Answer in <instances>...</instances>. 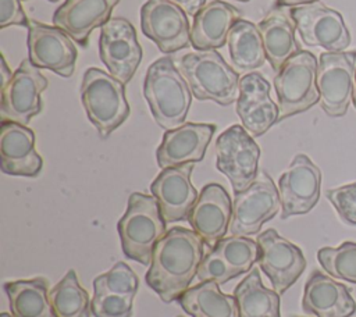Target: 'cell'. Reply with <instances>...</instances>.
Instances as JSON below:
<instances>
[{
  "label": "cell",
  "mask_w": 356,
  "mask_h": 317,
  "mask_svg": "<svg viewBox=\"0 0 356 317\" xmlns=\"http://www.w3.org/2000/svg\"><path fill=\"white\" fill-rule=\"evenodd\" d=\"M99 56L108 72L127 85L142 60V47L134 25L122 17H114L102 26Z\"/></svg>",
  "instance_id": "cell-12"
},
{
  "label": "cell",
  "mask_w": 356,
  "mask_h": 317,
  "mask_svg": "<svg viewBox=\"0 0 356 317\" xmlns=\"http://www.w3.org/2000/svg\"><path fill=\"white\" fill-rule=\"evenodd\" d=\"M0 317H13V316H11V314H8V313H1V314H0Z\"/></svg>",
  "instance_id": "cell-42"
},
{
  "label": "cell",
  "mask_w": 356,
  "mask_h": 317,
  "mask_svg": "<svg viewBox=\"0 0 356 317\" xmlns=\"http://www.w3.org/2000/svg\"><path fill=\"white\" fill-rule=\"evenodd\" d=\"M232 65L242 72L260 68L266 63V50L259 28L248 19H238L228 33Z\"/></svg>",
  "instance_id": "cell-28"
},
{
  "label": "cell",
  "mask_w": 356,
  "mask_h": 317,
  "mask_svg": "<svg viewBox=\"0 0 356 317\" xmlns=\"http://www.w3.org/2000/svg\"><path fill=\"white\" fill-rule=\"evenodd\" d=\"M81 100L89 121L102 138L114 132L129 115L125 85L110 72L88 68L81 83Z\"/></svg>",
  "instance_id": "cell-5"
},
{
  "label": "cell",
  "mask_w": 356,
  "mask_h": 317,
  "mask_svg": "<svg viewBox=\"0 0 356 317\" xmlns=\"http://www.w3.org/2000/svg\"><path fill=\"white\" fill-rule=\"evenodd\" d=\"M238 19H241V13L232 4L221 0L207 3L193 17L191 46L199 51L222 47L228 40L231 28Z\"/></svg>",
  "instance_id": "cell-24"
},
{
  "label": "cell",
  "mask_w": 356,
  "mask_h": 317,
  "mask_svg": "<svg viewBox=\"0 0 356 317\" xmlns=\"http://www.w3.org/2000/svg\"><path fill=\"white\" fill-rule=\"evenodd\" d=\"M11 76H13V74H11V71H10V68L6 63L4 56L1 54V86H4L11 79Z\"/></svg>",
  "instance_id": "cell-40"
},
{
  "label": "cell",
  "mask_w": 356,
  "mask_h": 317,
  "mask_svg": "<svg viewBox=\"0 0 356 317\" xmlns=\"http://www.w3.org/2000/svg\"><path fill=\"white\" fill-rule=\"evenodd\" d=\"M49 1H53V3H56V1H58V0H49Z\"/></svg>",
  "instance_id": "cell-44"
},
{
  "label": "cell",
  "mask_w": 356,
  "mask_h": 317,
  "mask_svg": "<svg viewBox=\"0 0 356 317\" xmlns=\"http://www.w3.org/2000/svg\"><path fill=\"white\" fill-rule=\"evenodd\" d=\"M236 1H249V0H236Z\"/></svg>",
  "instance_id": "cell-43"
},
{
  "label": "cell",
  "mask_w": 356,
  "mask_h": 317,
  "mask_svg": "<svg viewBox=\"0 0 356 317\" xmlns=\"http://www.w3.org/2000/svg\"><path fill=\"white\" fill-rule=\"evenodd\" d=\"M28 54L38 68H46L63 78L72 75L78 51L70 36L57 26L35 19L28 22Z\"/></svg>",
  "instance_id": "cell-14"
},
{
  "label": "cell",
  "mask_w": 356,
  "mask_h": 317,
  "mask_svg": "<svg viewBox=\"0 0 356 317\" xmlns=\"http://www.w3.org/2000/svg\"><path fill=\"white\" fill-rule=\"evenodd\" d=\"M325 196L342 221L349 225H356V182L328 189Z\"/></svg>",
  "instance_id": "cell-35"
},
{
  "label": "cell",
  "mask_w": 356,
  "mask_h": 317,
  "mask_svg": "<svg viewBox=\"0 0 356 317\" xmlns=\"http://www.w3.org/2000/svg\"><path fill=\"white\" fill-rule=\"evenodd\" d=\"M214 132V124L195 122H186L178 128L165 131L156 152L159 167L168 168L202 161Z\"/></svg>",
  "instance_id": "cell-20"
},
{
  "label": "cell",
  "mask_w": 356,
  "mask_h": 317,
  "mask_svg": "<svg viewBox=\"0 0 356 317\" xmlns=\"http://www.w3.org/2000/svg\"><path fill=\"white\" fill-rule=\"evenodd\" d=\"M0 168L4 174L38 177L43 160L35 147V132L14 121H1Z\"/></svg>",
  "instance_id": "cell-21"
},
{
  "label": "cell",
  "mask_w": 356,
  "mask_h": 317,
  "mask_svg": "<svg viewBox=\"0 0 356 317\" xmlns=\"http://www.w3.org/2000/svg\"><path fill=\"white\" fill-rule=\"evenodd\" d=\"M213 250H216L227 263L235 277L250 271L252 266L259 260L260 256V246L257 241L236 235L220 239Z\"/></svg>",
  "instance_id": "cell-31"
},
{
  "label": "cell",
  "mask_w": 356,
  "mask_h": 317,
  "mask_svg": "<svg viewBox=\"0 0 356 317\" xmlns=\"http://www.w3.org/2000/svg\"><path fill=\"white\" fill-rule=\"evenodd\" d=\"M140 28L165 54L191 44L188 14L171 0H147L140 7Z\"/></svg>",
  "instance_id": "cell-13"
},
{
  "label": "cell",
  "mask_w": 356,
  "mask_h": 317,
  "mask_svg": "<svg viewBox=\"0 0 356 317\" xmlns=\"http://www.w3.org/2000/svg\"><path fill=\"white\" fill-rule=\"evenodd\" d=\"M356 50L324 51L318 58L317 88L320 90V106L330 117L346 114L352 100Z\"/></svg>",
  "instance_id": "cell-8"
},
{
  "label": "cell",
  "mask_w": 356,
  "mask_h": 317,
  "mask_svg": "<svg viewBox=\"0 0 356 317\" xmlns=\"http://www.w3.org/2000/svg\"><path fill=\"white\" fill-rule=\"evenodd\" d=\"M196 278L199 279V282L216 281L217 284L221 285L235 278V274L227 266V263L218 256V253L210 249V252L203 257L197 267Z\"/></svg>",
  "instance_id": "cell-36"
},
{
  "label": "cell",
  "mask_w": 356,
  "mask_h": 317,
  "mask_svg": "<svg viewBox=\"0 0 356 317\" xmlns=\"http://www.w3.org/2000/svg\"><path fill=\"white\" fill-rule=\"evenodd\" d=\"M178 317H181V316H178Z\"/></svg>",
  "instance_id": "cell-45"
},
{
  "label": "cell",
  "mask_w": 356,
  "mask_h": 317,
  "mask_svg": "<svg viewBox=\"0 0 356 317\" xmlns=\"http://www.w3.org/2000/svg\"><path fill=\"white\" fill-rule=\"evenodd\" d=\"M177 67L197 100L229 106L238 100L239 75L216 50L192 51L178 58Z\"/></svg>",
  "instance_id": "cell-4"
},
{
  "label": "cell",
  "mask_w": 356,
  "mask_h": 317,
  "mask_svg": "<svg viewBox=\"0 0 356 317\" xmlns=\"http://www.w3.org/2000/svg\"><path fill=\"white\" fill-rule=\"evenodd\" d=\"M234 296L238 303L239 317H281L280 293L261 284L257 268L236 285Z\"/></svg>",
  "instance_id": "cell-29"
},
{
  "label": "cell",
  "mask_w": 356,
  "mask_h": 317,
  "mask_svg": "<svg viewBox=\"0 0 356 317\" xmlns=\"http://www.w3.org/2000/svg\"><path fill=\"white\" fill-rule=\"evenodd\" d=\"M120 0H65L53 14L54 26L85 47L93 29L111 19Z\"/></svg>",
  "instance_id": "cell-23"
},
{
  "label": "cell",
  "mask_w": 356,
  "mask_h": 317,
  "mask_svg": "<svg viewBox=\"0 0 356 317\" xmlns=\"http://www.w3.org/2000/svg\"><path fill=\"white\" fill-rule=\"evenodd\" d=\"M280 207V190L271 177L261 171L248 189L235 195L228 231L236 236L253 235L277 216Z\"/></svg>",
  "instance_id": "cell-9"
},
{
  "label": "cell",
  "mask_w": 356,
  "mask_h": 317,
  "mask_svg": "<svg viewBox=\"0 0 356 317\" xmlns=\"http://www.w3.org/2000/svg\"><path fill=\"white\" fill-rule=\"evenodd\" d=\"M90 304L95 317H132L134 296L93 291Z\"/></svg>",
  "instance_id": "cell-34"
},
{
  "label": "cell",
  "mask_w": 356,
  "mask_h": 317,
  "mask_svg": "<svg viewBox=\"0 0 356 317\" xmlns=\"http://www.w3.org/2000/svg\"><path fill=\"white\" fill-rule=\"evenodd\" d=\"M56 317H92L88 292L81 286L74 270H70L49 292Z\"/></svg>",
  "instance_id": "cell-30"
},
{
  "label": "cell",
  "mask_w": 356,
  "mask_h": 317,
  "mask_svg": "<svg viewBox=\"0 0 356 317\" xmlns=\"http://www.w3.org/2000/svg\"><path fill=\"white\" fill-rule=\"evenodd\" d=\"M320 266L328 275L356 284V243L346 241L338 247H321L317 252Z\"/></svg>",
  "instance_id": "cell-32"
},
{
  "label": "cell",
  "mask_w": 356,
  "mask_h": 317,
  "mask_svg": "<svg viewBox=\"0 0 356 317\" xmlns=\"http://www.w3.org/2000/svg\"><path fill=\"white\" fill-rule=\"evenodd\" d=\"M177 300L191 317H239L235 296L222 293L216 281L188 288Z\"/></svg>",
  "instance_id": "cell-26"
},
{
  "label": "cell",
  "mask_w": 356,
  "mask_h": 317,
  "mask_svg": "<svg viewBox=\"0 0 356 317\" xmlns=\"http://www.w3.org/2000/svg\"><path fill=\"white\" fill-rule=\"evenodd\" d=\"M143 95L159 127L170 131L184 125L192 103V90L170 57H161L150 64Z\"/></svg>",
  "instance_id": "cell-2"
},
{
  "label": "cell",
  "mask_w": 356,
  "mask_h": 317,
  "mask_svg": "<svg viewBox=\"0 0 356 317\" xmlns=\"http://www.w3.org/2000/svg\"><path fill=\"white\" fill-rule=\"evenodd\" d=\"M317 68L316 56L307 50H300L277 72L274 88L278 97V121L303 113L320 101Z\"/></svg>",
  "instance_id": "cell-6"
},
{
  "label": "cell",
  "mask_w": 356,
  "mask_h": 317,
  "mask_svg": "<svg viewBox=\"0 0 356 317\" xmlns=\"http://www.w3.org/2000/svg\"><path fill=\"white\" fill-rule=\"evenodd\" d=\"M318 0H277V4L280 7H298V6H305V4H312Z\"/></svg>",
  "instance_id": "cell-39"
},
{
  "label": "cell",
  "mask_w": 356,
  "mask_h": 317,
  "mask_svg": "<svg viewBox=\"0 0 356 317\" xmlns=\"http://www.w3.org/2000/svg\"><path fill=\"white\" fill-rule=\"evenodd\" d=\"M3 288L13 317H56L49 299L47 279L38 277L10 281Z\"/></svg>",
  "instance_id": "cell-27"
},
{
  "label": "cell",
  "mask_w": 356,
  "mask_h": 317,
  "mask_svg": "<svg viewBox=\"0 0 356 317\" xmlns=\"http://www.w3.org/2000/svg\"><path fill=\"white\" fill-rule=\"evenodd\" d=\"M171 1H174L175 4H178L188 15H191V17H195L196 15V13L202 8V7H204L206 4V0H171Z\"/></svg>",
  "instance_id": "cell-38"
},
{
  "label": "cell",
  "mask_w": 356,
  "mask_h": 317,
  "mask_svg": "<svg viewBox=\"0 0 356 317\" xmlns=\"http://www.w3.org/2000/svg\"><path fill=\"white\" fill-rule=\"evenodd\" d=\"M232 216V202L220 184H207L188 214V221L204 243L213 249L224 238Z\"/></svg>",
  "instance_id": "cell-19"
},
{
  "label": "cell",
  "mask_w": 356,
  "mask_h": 317,
  "mask_svg": "<svg viewBox=\"0 0 356 317\" xmlns=\"http://www.w3.org/2000/svg\"><path fill=\"white\" fill-rule=\"evenodd\" d=\"M260 246L259 266L280 295L292 286L306 268V259L296 245L278 235L275 229H266L257 236Z\"/></svg>",
  "instance_id": "cell-16"
},
{
  "label": "cell",
  "mask_w": 356,
  "mask_h": 317,
  "mask_svg": "<svg viewBox=\"0 0 356 317\" xmlns=\"http://www.w3.org/2000/svg\"><path fill=\"white\" fill-rule=\"evenodd\" d=\"M320 168L306 154H296L278 181L281 218L309 213L320 199Z\"/></svg>",
  "instance_id": "cell-15"
},
{
  "label": "cell",
  "mask_w": 356,
  "mask_h": 317,
  "mask_svg": "<svg viewBox=\"0 0 356 317\" xmlns=\"http://www.w3.org/2000/svg\"><path fill=\"white\" fill-rule=\"evenodd\" d=\"M139 278L134 270L124 261H117L108 271L93 279V291L121 293L134 296L138 292Z\"/></svg>",
  "instance_id": "cell-33"
},
{
  "label": "cell",
  "mask_w": 356,
  "mask_h": 317,
  "mask_svg": "<svg viewBox=\"0 0 356 317\" xmlns=\"http://www.w3.org/2000/svg\"><path fill=\"white\" fill-rule=\"evenodd\" d=\"M270 83L257 72H250L239 79L236 113L242 125L253 136H260L278 122L280 108L270 96Z\"/></svg>",
  "instance_id": "cell-18"
},
{
  "label": "cell",
  "mask_w": 356,
  "mask_h": 317,
  "mask_svg": "<svg viewBox=\"0 0 356 317\" xmlns=\"http://www.w3.org/2000/svg\"><path fill=\"white\" fill-rule=\"evenodd\" d=\"M165 224L154 196L131 193L127 211L117 224L124 254L139 264H150L156 243L167 232Z\"/></svg>",
  "instance_id": "cell-3"
},
{
  "label": "cell",
  "mask_w": 356,
  "mask_h": 317,
  "mask_svg": "<svg viewBox=\"0 0 356 317\" xmlns=\"http://www.w3.org/2000/svg\"><path fill=\"white\" fill-rule=\"evenodd\" d=\"M302 309L316 317H350L356 302L345 284L316 270L305 284Z\"/></svg>",
  "instance_id": "cell-22"
},
{
  "label": "cell",
  "mask_w": 356,
  "mask_h": 317,
  "mask_svg": "<svg viewBox=\"0 0 356 317\" xmlns=\"http://www.w3.org/2000/svg\"><path fill=\"white\" fill-rule=\"evenodd\" d=\"M216 154L217 168L229 179L235 195L259 177L260 147L242 125H231L217 138Z\"/></svg>",
  "instance_id": "cell-7"
},
{
  "label": "cell",
  "mask_w": 356,
  "mask_h": 317,
  "mask_svg": "<svg viewBox=\"0 0 356 317\" xmlns=\"http://www.w3.org/2000/svg\"><path fill=\"white\" fill-rule=\"evenodd\" d=\"M29 19L26 18L21 0H0V28L4 29L10 25L28 26Z\"/></svg>",
  "instance_id": "cell-37"
},
{
  "label": "cell",
  "mask_w": 356,
  "mask_h": 317,
  "mask_svg": "<svg viewBox=\"0 0 356 317\" xmlns=\"http://www.w3.org/2000/svg\"><path fill=\"white\" fill-rule=\"evenodd\" d=\"M266 57L274 71H280L281 67L302 49L295 38V22L282 10L274 8L266 18L257 25Z\"/></svg>",
  "instance_id": "cell-25"
},
{
  "label": "cell",
  "mask_w": 356,
  "mask_h": 317,
  "mask_svg": "<svg viewBox=\"0 0 356 317\" xmlns=\"http://www.w3.org/2000/svg\"><path fill=\"white\" fill-rule=\"evenodd\" d=\"M352 101L356 108V74H355V85H353V93H352Z\"/></svg>",
  "instance_id": "cell-41"
},
{
  "label": "cell",
  "mask_w": 356,
  "mask_h": 317,
  "mask_svg": "<svg viewBox=\"0 0 356 317\" xmlns=\"http://www.w3.org/2000/svg\"><path fill=\"white\" fill-rule=\"evenodd\" d=\"M289 15L305 44L327 51H345L349 47L352 38L342 15L321 1L292 7Z\"/></svg>",
  "instance_id": "cell-10"
},
{
  "label": "cell",
  "mask_w": 356,
  "mask_h": 317,
  "mask_svg": "<svg viewBox=\"0 0 356 317\" xmlns=\"http://www.w3.org/2000/svg\"><path fill=\"white\" fill-rule=\"evenodd\" d=\"M195 163L163 168L150 185L152 195L157 199L165 222L188 218L199 193L192 185L191 177Z\"/></svg>",
  "instance_id": "cell-17"
},
{
  "label": "cell",
  "mask_w": 356,
  "mask_h": 317,
  "mask_svg": "<svg viewBox=\"0 0 356 317\" xmlns=\"http://www.w3.org/2000/svg\"><path fill=\"white\" fill-rule=\"evenodd\" d=\"M47 78L29 58L21 61L11 79L1 86V121L26 125L42 111V92L47 88Z\"/></svg>",
  "instance_id": "cell-11"
},
{
  "label": "cell",
  "mask_w": 356,
  "mask_h": 317,
  "mask_svg": "<svg viewBox=\"0 0 356 317\" xmlns=\"http://www.w3.org/2000/svg\"><path fill=\"white\" fill-rule=\"evenodd\" d=\"M203 249L204 241L193 229L170 228L153 249L146 284L163 302L177 300L196 277Z\"/></svg>",
  "instance_id": "cell-1"
}]
</instances>
